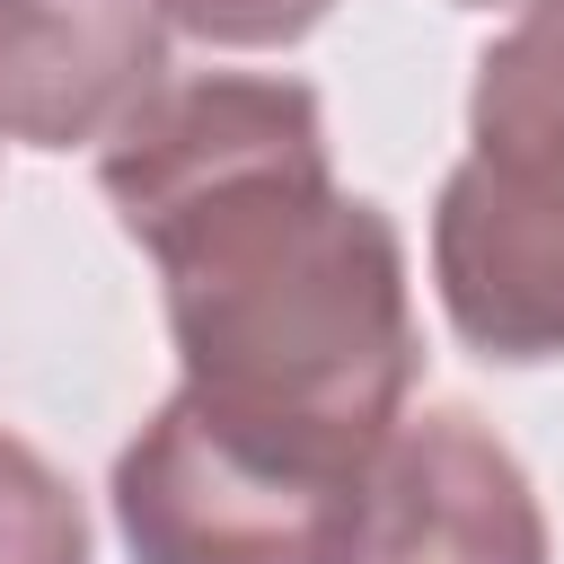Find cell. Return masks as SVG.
Instances as JSON below:
<instances>
[{"instance_id":"7","label":"cell","mask_w":564,"mask_h":564,"mask_svg":"<svg viewBox=\"0 0 564 564\" xmlns=\"http://www.w3.org/2000/svg\"><path fill=\"white\" fill-rule=\"evenodd\" d=\"M176 35H203L220 53H273V44H300L335 0H159Z\"/></svg>"},{"instance_id":"4","label":"cell","mask_w":564,"mask_h":564,"mask_svg":"<svg viewBox=\"0 0 564 564\" xmlns=\"http://www.w3.org/2000/svg\"><path fill=\"white\" fill-rule=\"evenodd\" d=\"M352 564H546L538 485L467 405L397 414L370 449Z\"/></svg>"},{"instance_id":"5","label":"cell","mask_w":564,"mask_h":564,"mask_svg":"<svg viewBox=\"0 0 564 564\" xmlns=\"http://www.w3.org/2000/svg\"><path fill=\"white\" fill-rule=\"evenodd\" d=\"M159 0H0V141L88 150L167 88Z\"/></svg>"},{"instance_id":"2","label":"cell","mask_w":564,"mask_h":564,"mask_svg":"<svg viewBox=\"0 0 564 564\" xmlns=\"http://www.w3.org/2000/svg\"><path fill=\"white\" fill-rule=\"evenodd\" d=\"M441 317L485 361H564V0H529L467 88V159L432 203Z\"/></svg>"},{"instance_id":"1","label":"cell","mask_w":564,"mask_h":564,"mask_svg":"<svg viewBox=\"0 0 564 564\" xmlns=\"http://www.w3.org/2000/svg\"><path fill=\"white\" fill-rule=\"evenodd\" d=\"M97 185L167 282L194 397L335 441H379L405 414L423 370L405 238L335 185L308 79H167L97 150Z\"/></svg>"},{"instance_id":"6","label":"cell","mask_w":564,"mask_h":564,"mask_svg":"<svg viewBox=\"0 0 564 564\" xmlns=\"http://www.w3.org/2000/svg\"><path fill=\"white\" fill-rule=\"evenodd\" d=\"M0 564H88V511L70 476L18 432H0Z\"/></svg>"},{"instance_id":"8","label":"cell","mask_w":564,"mask_h":564,"mask_svg":"<svg viewBox=\"0 0 564 564\" xmlns=\"http://www.w3.org/2000/svg\"><path fill=\"white\" fill-rule=\"evenodd\" d=\"M449 9H529V0H449Z\"/></svg>"},{"instance_id":"3","label":"cell","mask_w":564,"mask_h":564,"mask_svg":"<svg viewBox=\"0 0 564 564\" xmlns=\"http://www.w3.org/2000/svg\"><path fill=\"white\" fill-rule=\"evenodd\" d=\"M379 441L229 414L176 388L115 458L123 555L132 564H352Z\"/></svg>"}]
</instances>
